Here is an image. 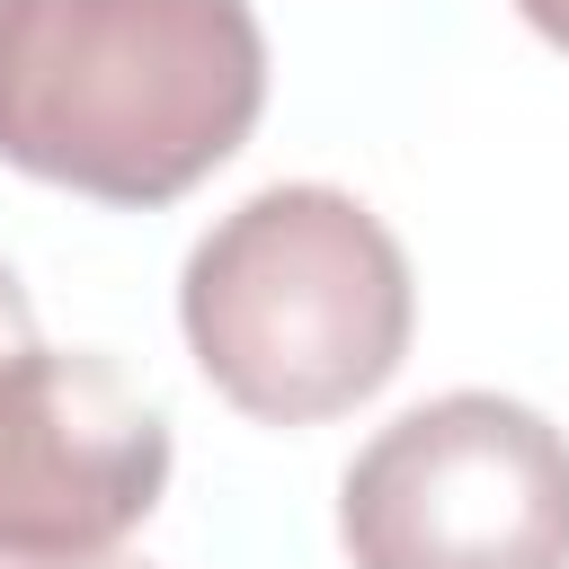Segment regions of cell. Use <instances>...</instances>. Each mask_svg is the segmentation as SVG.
Segmentation results:
<instances>
[{"instance_id": "277c9868", "label": "cell", "mask_w": 569, "mask_h": 569, "mask_svg": "<svg viewBox=\"0 0 569 569\" xmlns=\"http://www.w3.org/2000/svg\"><path fill=\"white\" fill-rule=\"evenodd\" d=\"M169 489L160 409L107 365L36 338L27 284L0 267V560H89Z\"/></svg>"}, {"instance_id": "7a4b0ae2", "label": "cell", "mask_w": 569, "mask_h": 569, "mask_svg": "<svg viewBox=\"0 0 569 569\" xmlns=\"http://www.w3.org/2000/svg\"><path fill=\"white\" fill-rule=\"evenodd\" d=\"M178 320L231 409L311 427L400 373L418 293L373 204L347 187H258L196 240Z\"/></svg>"}, {"instance_id": "8992f818", "label": "cell", "mask_w": 569, "mask_h": 569, "mask_svg": "<svg viewBox=\"0 0 569 569\" xmlns=\"http://www.w3.org/2000/svg\"><path fill=\"white\" fill-rule=\"evenodd\" d=\"M0 569H142V560H107V551H89V560H0Z\"/></svg>"}, {"instance_id": "3957f363", "label": "cell", "mask_w": 569, "mask_h": 569, "mask_svg": "<svg viewBox=\"0 0 569 569\" xmlns=\"http://www.w3.org/2000/svg\"><path fill=\"white\" fill-rule=\"evenodd\" d=\"M356 569H569V436L498 391L391 418L338 480Z\"/></svg>"}, {"instance_id": "5b68a950", "label": "cell", "mask_w": 569, "mask_h": 569, "mask_svg": "<svg viewBox=\"0 0 569 569\" xmlns=\"http://www.w3.org/2000/svg\"><path fill=\"white\" fill-rule=\"evenodd\" d=\"M516 9H525V27H533V36L569 44V0H516Z\"/></svg>"}, {"instance_id": "6da1fadb", "label": "cell", "mask_w": 569, "mask_h": 569, "mask_svg": "<svg viewBox=\"0 0 569 569\" xmlns=\"http://www.w3.org/2000/svg\"><path fill=\"white\" fill-rule=\"evenodd\" d=\"M258 107L249 0H0V160L44 187L169 204L249 142Z\"/></svg>"}]
</instances>
